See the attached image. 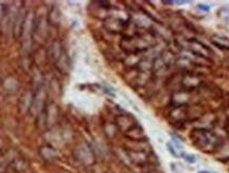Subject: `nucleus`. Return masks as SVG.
I'll list each match as a JSON object with an SVG mask.
<instances>
[{
    "label": "nucleus",
    "instance_id": "1",
    "mask_svg": "<svg viewBox=\"0 0 229 173\" xmlns=\"http://www.w3.org/2000/svg\"><path fill=\"white\" fill-rule=\"evenodd\" d=\"M193 144L204 152H213L219 150L223 145L222 138L213 132L204 128H196L191 132Z\"/></svg>",
    "mask_w": 229,
    "mask_h": 173
},
{
    "label": "nucleus",
    "instance_id": "2",
    "mask_svg": "<svg viewBox=\"0 0 229 173\" xmlns=\"http://www.w3.org/2000/svg\"><path fill=\"white\" fill-rule=\"evenodd\" d=\"M154 37L150 34L145 35H138V36H132L128 38H124L121 41V48L130 53L140 52L143 50H147L149 47L154 44Z\"/></svg>",
    "mask_w": 229,
    "mask_h": 173
},
{
    "label": "nucleus",
    "instance_id": "3",
    "mask_svg": "<svg viewBox=\"0 0 229 173\" xmlns=\"http://www.w3.org/2000/svg\"><path fill=\"white\" fill-rule=\"evenodd\" d=\"M170 119L174 124H181L189 118V107L188 106H174L170 111Z\"/></svg>",
    "mask_w": 229,
    "mask_h": 173
},
{
    "label": "nucleus",
    "instance_id": "4",
    "mask_svg": "<svg viewBox=\"0 0 229 173\" xmlns=\"http://www.w3.org/2000/svg\"><path fill=\"white\" fill-rule=\"evenodd\" d=\"M180 84L186 91L190 92V91H193V90L197 89V88L202 85V79L199 78V76L194 74V73L188 72V73H186L185 75H183Z\"/></svg>",
    "mask_w": 229,
    "mask_h": 173
},
{
    "label": "nucleus",
    "instance_id": "5",
    "mask_svg": "<svg viewBox=\"0 0 229 173\" xmlns=\"http://www.w3.org/2000/svg\"><path fill=\"white\" fill-rule=\"evenodd\" d=\"M189 48H190V51L193 53V55L197 56V57L209 59L210 55H211V51H210V49L208 47L205 46L202 42L197 41V40H190Z\"/></svg>",
    "mask_w": 229,
    "mask_h": 173
},
{
    "label": "nucleus",
    "instance_id": "6",
    "mask_svg": "<svg viewBox=\"0 0 229 173\" xmlns=\"http://www.w3.org/2000/svg\"><path fill=\"white\" fill-rule=\"evenodd\" d=\"M104 25L109 32H113V33H120L122 32L125 28V22L120 19V18H117V17H109L105 20Z\"/></svg>",
    "mask_w": 229,
    "mask_h": 173
},
{
    "label": "nucleus",
    "instance_id": "7",
    "mask_svg": "<svg viewBox=\"0 0 229 173\" xmlns=\"http://www.w3.org/2000/svg\"><path fill=\"white\" fill-rule=\"evenodd\" d=\"M116 122L119 129L122 130L124 133L136 126L135 119L131 115H119L116 119Z\"/></svg>",
    "mask_w": 229,
    "mask_h": 173
},
{
    "label": "nucleus",
    "instance_id": "8",
    "mask_svg": "<svg viewBox=\"0 0 229 173\" xmlns=\"http://www.w3.org/2000/svg\"><path fill=\"white\" fill-rule=\"evenodd\" d=\"M189 98V91H177L172 94V101L175 106H187Z\"/></svg>",
    "mask_w": 229,
    "mask_h": 173
},
{
    "label": "nucleus",
    "instance_id": "9",
    "mask_svg": "<svg viewBox=\"0 0 229 173\" xmlns=\"http://www.w3.org/2000/svg\"><path fill=\"white\" fill-rule=\"evenodd\" d=\"M125 134L128 138L133 139V141H142V139L145 137L142 128L139 127L138 125H136L135 127H133L131 130H128L127 132H125Z\"/></svg>",
    "mask_w": 229,
    "mask_h": 173
},
{
    "label": "nucleus",
    "instance_id": "10",
    "mask_svg": "<svg viewBox=\"0 0 229 173\" xmlns=\"http://www.w3.org/2000/svg\"><path fill=\"white\" fill-rule=\"evenodd\" d=\"M127 155L130 160L137 165H143L147 163V154L142 151H128Z\"/></svg>",
    "mask_w": 229,
    "mask_h": 173
},
{
    "label": "nucleus",
    "instance_id": "11",
    "mask_svg": "<svg viewBox=\"0 0 229 173\" xmlns=\"http://www.w3.org/2000/svg\"><path fill=\"white\" fill-rule=\"evenodd\" d=\"M212 43L221 50H229V39L221 35H213L212 36Z\"/></svg>",
    "mask_w": 229,
    "mask_h": 173
},
{
    "label": "nucleus",
    "instance_id": "12",
    "mask_svg": "<svg viewBox=\"0 0 229 173\" xmlns=\"http://www.w3.org/2000/svg\"><path fill=\"white\" fill-rule=\"evenodd\" d=\"M167 147H168L169 151H170V152H171L172 154H173L174 156H178V153L175 151V148H174L173 145H172L171 143H168V145H167Z\"/></svg>",
    "mask_w": 229,
    "mask_h": 173
},
{
    "label": "nucleus",
    "instance_id": "13",
    "mask_svg": "<svg viewBox=\"0 0 229 173\" xmlns=\"http://www.w3.org/2000/svg\"><path fill=\"white\" fill-rule=\"evenodd\" d=\"M185 160L188 163H195V156L191 155V154H188V155H185Z\"/></svg>",
    "mask_w": 229,
    "mask_h": 173
},
{
    "label": "nucleus",
    "instance_id": "14",
    "mask_svg": "<svg viewBox=\"0 0 229 173\" xmlns=\"http://www.w3.org/2000/svg\"><path fill=\"white\" fill-rule=\"evenodd\" d=\"M197 8H199V10H202V11H205V12H208L210 10L209 6H204V4H199Z\"/></svg>",
    "mask_w": 229,
    "mask_h": 173
},
{
    "label": "nucleus",
    "instance_id": "15",
    "mask_svg": "<svg viewBox=\"0 0 229 173\" xmlns=\"http://www.w3.org/2000/svg\"><path fill=\"white\" fill-rule=\"evenodd\" d=\"M187 1H176V3L177 4H183V3H186Z\"/></svg>",
    "mask_w": 229,
    "mask_h": 173
},
{
    "label": "nucleus",
    "instance_id": "16",
    "mask_svg": "<svg viewBox=\"0 0 229 173\" xmlns=\"http://www.w3.org/2000/svg\"><path fill=\"white\" fill-rule=\"evenodd\" d=\"M1 171H2V167L0 166V172H1Z\"/></svg>",
    "mask_w": 229,
    "mask_h": 173
}]
</instances>
